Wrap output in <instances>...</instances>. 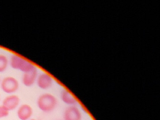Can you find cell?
I'll use <instances>...</instances> for the list:
<instances>
[{"label":"cell","instance_id":"cell-13","mask_svg":"<svg viewBox=\"0 0 160 120\" xmlns=\"http://www.w3.org/2000/svg\"><path fill=\"white\" fill-rule=\"evenodd\" d=\"M35 120V119H32V120Z\"/></svg>","mask_w":160,"mask_h":120},{"label":"cell","instance_id":"cell-10","mask_svg":"<svg viewBox=\"0 0 160 120\" xmlns=\"http://www.w3.org/2000/svg\"><path fill=\"white\" fill-rule=\"evenodd\" d=\"M9 60L6 55L0 54V73L4 72L8 68Z\"/></svg>","mask_w":160,"mask_h":120},{"label":"cell","instance_id":"cell-4","mask_svg":"<svg viewBox=\"0 0 160 120\" xmlns=\"http://www.w3.org/2000/svg\"><path fill=\"white\" fill-rule=\"evenodd\" d=\"M63 120H82L81 110L76 105L68 106L63 113Z\"/></svg>","mask_w":160,"mask_h":120},{"label":"cell","instance_id":"cell-14","mask_svg":"<svg viewBox=\"0 0 160 120\" xmlns=\"http://www.w3.org/2000/svg\"><path fill=\"white\" fill-rule=\"evenodd\" d=\"M0 99H1V95H0Z\"/></svg>","mask_w":160,"mask_h":120},{"label":"cell","instance_id":"cell-6","mask_svg":"<svg viewBox=\"0 0 160 120\" xmlns=\"http://www.w3.org/2000/svg\"><path fill=\"white\" fill-rule=\"evenodd\" d=\"M38 76V70L36 68L29 72L23 73L22 78V83L27 87H31L36 82Z\"/></svg>","mask_w":160,"mask_h":120},{"label":"cell","instance_id":"cell-2","mask_svg":"<svg viewBox=\"0 0 160 120\" xmlns=\"http://www.w3.org/2000/svg\"><path fill=\"white\" fill-rule=\"evenodd\" d=\"M57 98L51 93H46L41 95L37 100V105L42 111L49 112L54 110L58 106Z\"/></svg>","mask_w":160,"mask_h":120},{"label":"cell","instance_id":"cell-8","mask_svg":"<svg viewBox=\"0 0 160 120\" xmlns=\"http://www.w3.org/2000/svg\"><path fill=\"white\" fill-rule=\"evenodd\" d=\"M62 101L68 106H74L78 103V100L76 97L67 89H63L60 94Z\"/></svg>","mask_w":160,"mask_h":120},{"label":"cell","instance_id":"cell-11","mask_svg":"<svg viewBox=\"0 0 160 120\" xmlns=\"http://www.w3.org/2000/svg\"><path fill=\"white\" fill-rule=\"evenodd\" d=\"M9 114V111L2 105L0 106V119L3 117H7Z\"/></svg>","mask_w":160,"mask_h":120},{"label":"cell","instance_id":"cell-5","mask_svg":"<svg viewBox=\"0 0 160 120\" xmlns=\"http://www.w3.org/2000/svg\"><path fill=\"white\" fill-rule=\"evenodd\" d=\"M36 83L39 88L43 90L49 89L53 85V78L47 73H42L38 75Z\"/></svg>","mask_w":160,"mask_h":120},{"label":"cell","instance_id":"cell-12","mask_svg":"<svg viewBox=\"0 0 160 120\" xmlns=\"http://www.w3.org/2000/svg\"><path fill=\"white\" fill-rule=\"evenodd\" d=\"M1 78H0V83H1Z\"/></svg>","mask_w":160,"mask_h":120},{"label":"cell","instance_id":"cell-3","mask_svg":"<svg viewBox=\"0 0 160 120\" xmlns=\"http://www.w3.org/2000/svg\"><path fill=\"white\" fill-rule=\"evenodd\" d=\"M0 83L2 91L8 94L14 93L19 87L18 80L12 76H7L3 78Z\"/></svg>","mask_w":160,"mask_h":120},{"label":"cell","instance_id":"cell-1","mask_svg":"<svg viewBox=\"0 0 160 120\" xmlns=\"http://www.w3.org/2000/svg\"><path fill=\"white\" fill-rule=\"evenodd\" d=\"M9 64L16 70H19L23 73L29 72L36 68L30 61L18 54H13L9 60Z\"/></svg>","mask_w":160,"mask_h":120},{"label":"cell","instance_id":"cell-7","mask_svg":"<svg viewBox=\"0 0 160 120\" xmlns=\"http://www.w3.org/2000/svg\"><path fill=\"white\" fill-rule=\"evenodd\" d=\"M20 101V98L18 96L11 95L3 99L2 105L10 111L15 109L19 106Z\"/></svg>","mask_w":160,"mask_h":120},{"label":"cell","instance_id":"cell-9","mask_svg":"<svg viewBox=\"0 0 160 120\" xmlns=\"http://www.w3.org/2000/svg\"><path fill=\"white\" fill-rule=\"evenodd\" d=\"M18 116L21 120H28L31 118L32 113V108L28 104L21 105L18 110Z\"/></svg>","mask_w":160,"mask_h":120}]
</instances>
